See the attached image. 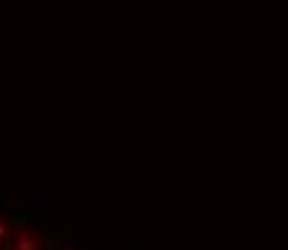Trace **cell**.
<instances>
[{
  "label": "cell",
  "mask_w": 288,
  "mask_h": 250,
  "mask_svg": "<svg viewBox=\"0 0 288 250\" xmlns=\"http://www.w3.org/2000/svg\"><path fill=\"white\" fill-rule=\"evenodd\" d=\"M3 233H6V227H3V224H0V239H3Z\"/></svg>",
  "instance_id": "6da1fadb"
}]
</instances>
